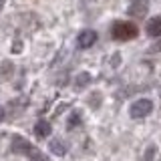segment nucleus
<instances>
[{
	"label": "nucleus",
	"mask_w": 161,
	"mask_h": 161,
	"mask_svg": "<svg viewBox=\"0 0 161 161\" xmlns=\"http://www.w3.org/2000/svg\"><path fill=\"white\" fill-rule=\"evenodd\" d=\"M137 34H139V28L129 20H117L111 26V36L115 40H133L137 38Z\"/></svg>",
	"instance_id": "obj_1"
},
{
	"label": "nucleus",
	"mask_w": 161,
	"mask_h": 161,
	"mask_svg": "<svg viewBox=\"0 0 161 161\" xmlns=\"http://www.w3.org/2000/svg\"><path fill=\"white\" fill-rule=\"evenodd\" d=\"M151 111H153V103H151L149 99H137L133 105H131L129 115L133 119H143V117H147Z\"/></svg>",
	"instance_id": "obj_2"
},
{
	"label": "nucleus",
	"mask_w": 161,
	"mask_h": 161,
	"mask_svg": "<svg viewBox=\"0 0 161 161\" xmlns=\"http://www.w3.org/2000/svg\"><path fill=\"white\" fill-rule=\"evenodd\" d=\"M12 151L18 153V155H30V157H32L34 153H38V151L34 149L26 139H22V137H14L12 139Z\"/></svg>",
	"instance_id": "obj_3"
},
{
	"label": "nucleus",
	"mask_w": 161,
	"mask_h": 161,
	"mask_svg": "<svg viewBox=\"0 0 161 161\" xmlns=\"http://www.w3.org/2000/svg\"><path fill=\"white\" fill-rule=\"evenodd\" d=\"M147 10H149V2H147V0H131L127 12L131 14V16H135V18H145Z\"/></svg>",
	"instance_id": "obj_4"
},
{
	"label": "nucleus",
	"mask_w": 161,
	"mask_h": 161,
	"mask_svg": "<svg viewBox=\"0 0 161 161\" xmlns=\"http://www.w3.org/2000/svg\"><path fill=\"white\" fill-rule=\"evenodd\" d=\"M95 42H97V32H95V30H83L77 38V44L80 48H89V47H93Z\"/></svg>",
	"instance_id": "obj_5"
},
{
	"label": "nucleus",
	"mask_w": 161,
	"mask_h": 161,
	"mask_svg": "<svg viewBox=\"0 0 161 161\" xmlns=\"http://www.w3.org/2000/svg\"><path fill=\"white\" fill-rule=\"evenodd\" d=\"M145 32L149 36H161V16H153L145 24Z\"/></svg>",
	"instance_id": "obj_6"
},
{
	"label": "nucleus",
	"mask_w": 161,
	"mask_h": 161,
	"mask_svg": "<svg viewBox=\"0 0 161 161\" xmlns=\"http://www.w3.org/2000/svg\"><path fill=\"white\" fill-rule=\"evenodd\" d=\"M48 149L53 151L54 155H58V157H63L64 153H67V143H64L63 139H50V143H48Z\"/></svg>",
	"instance_id": "obj_7"
},
{
	"label": "nucleus",
	"mask_w": 161,
	"mask_h": 161,
	"mask_svg": "<svg viewBox=\"0 0 161 161\" xmlns=\"http://www.w3.org/2000/svg\"><path fill=\"white\" fill-rule=\"evenodd\" d=\"M34 133H36V137H40V139L48 137V135H50V123L44 121V119H40L38 123L34 125Z\"/></svg>",
	"instance_id": "obj_8"
},
{
	"label": "nucleus",
	"mask_w": 161,
	"mask_h": 161,
	"mask_svg": "<svg viewBox=\"0 0 161 161\" xmlns=\"http://www.w3.org/2000/svg\"><path fill=\"white\" fill-rule=\"evenodd\" d=\"M89 83H91V75L89 73H79L77 79H75V87L77 89H85Z\"/></svg>",
	"instance_id": "obj_9"
},
{
	"label": "nucleus",
	"mask_w": 161,
	"mask_h": 161,
	"mask_svg": "<svg viewBox=\"0 0 161 161\" xmlns=\"http://www.w3.org/2000/svg\"><path fill=\"white\" fill-rule=\"evenodd\" d=\"M79 121H80V115L79 113H73V115H70V119H69V127H75Z\"/></svg>",
	"instance_id": "obj_10"
},
{
	"label": "nucleus",
	"mask_w": 161,
	"mask_h": 161,
	"mask_svg": "<svg viewBox=\"0 0 161 161\" xmlns=\"http://www.w3.org/2000/svg\"><path fill=\"white\" fill-rule=\"evenodd\" d=\"M30 161H48V157H47V155H42V153H34Z\"/></svg>",
	"instance_id": "obj_11"
},
{
	"label": "nucleus",
	"mask_w": 161,
	"mask_h": 161,
	"mask_svg": "<svg viewBox=\"0 0 161 161\" xmlns=\"http://www.w3.org/2000/svg\"><path fill=\"white\" fill-rule=\"evenodd\" d=\"M149 50H151V53H161V40H159V42H155Z\"/></svg>",
	"instance_id": "obj_12"
},
{
	"label": "nucleus",
	"mask_w": 161,
	"mask_h": 161,
	"mask_svg": "<svg viewBox=\"0 0 161 161\" xmlns=\"http://www.w3.org/2000/svg\"><path fill=\"white\" fill-rule=\"evenodd\" d=\"M6 119V115H4V107H0V121Z\"/></svg>",
	"instance_id": "obj_13"
},
{
	"label": "nucleus",
	"mask_w": 161,
	"mask_h": 161,
	"mask_svg": "<svg viewBox=\"0 0 161 161\" xmlns=\"http://www.w3.org/2000/svg\"><path fill=\"white\" fill-rule=\"evenodd\" d=\"M2 4H4V0H0V8H2Z\"/></svg>",
	"instance_id": "obj_14"
},
{
	"label": "nucleus",
	"mask_w": 161,
	"mask_h": 161,
	"mask_svg": "<svg viewBox=\"0 0 161 161\" xmlns=\"http://www.w3.org/2000/svg\"><path fill=\"white\" fill-rule=\"evenodd\" d=\"M159 93H161V91H159Z\"/></svg>",
	"instance_id": "obj_15"
}]
</instances>
